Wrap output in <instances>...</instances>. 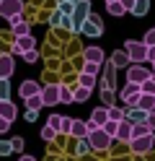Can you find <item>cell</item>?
<instances>
[{
	"label": "cell",
	"mask_w": 155,
	"mask_h": 161,
	"mask_svg": "<svg viewBox=\"0 0 155 161\" xmlns=\"http://www.w3.org/2000/svg\"><path fill=\"white\" fill-rule=\"evenodd\" d=\"M106 11H109L111 16H124V13H127V8H124L119 0H111V3H106Z\"/></svg>",
	"instance_id": "cell-21"
},
{
	"label": "cell",
	"mask_w": 155,
	"mask_h": 161,
	"mask_svg": "<svg viewBox=\"0 0 155 161\" xmlns=\"http://www.w3.org/2000/svg\"><path fill=\"white\" fill-rule=\"evenodd\" d=\"M124 112L127 109H121V107H116V104H111V107H106V114H109V119H124Z\"/></svg>",
	"instance_id": "cell-22"
},
{
	"label": "cell",
	"mask_w": 155,
	"mask_h": 161,
	"mask_svg": "<svg viewBox=\"0 0 155 161\" xmlns=\"http://www.w3.org/2000/svg\"><path fill=\"white\" fill-rule=\"evenodd\" d=\"M80 86H85V88H93L96 86V75H88V73H80V80H78Z\"/></svg>",
	"instance_id": "cell-29"
},
{
	"label": "cell",
	"mask_w": 155,
	"mask_h": 161,
	"mask_svg": "<svg viewBox=\"0 0 155 161\" xmlns=\"http://www.w3.org/2000/svg\"><path fill=\"white\" fill-rule=\"evenodd\" d=\"M59 18H62V13L54 11V13H52V18H49V24H52V26H59Z\"/></svg>",
	"instance_id": "cell-42"
},
{
	"label": "cell",
	"mask_w": 155,
	"mask_h": 161,
	"mask_svg": "<svg viewBox=\"0 0 155 161\" xmlns=\"http://www.w3.org/2000/svg\"><path fill=\"white\" fill-rule=\"evenodd\" d=\"M54 138H57V130H52L49 125H44V127H41V140H47V143H52Z\"/></svg>",
	"instance_id": "cell-28"
},
{
	"label": "cell",
	"mask_w": 155,
	"mask_h": 161,
	"mask_svg": "<svg viewBox=\"0 0 155 161\" xmlns=\"http://www.w3.org/2000/svg\"><path fill=\"white\" fill-rule=\"evenodd\" d=\"M75 151H78V153H80V156H85V153H90V151H93V148H90V143H88V138H85V135H83V138H78V146H75Z\"/></svg>",
	"instance_id": "cell-25"
},
{
	"label": "cell",
	"mask_w": 155,
	"mask_h": 161,
	"mask_svg": "<svg viewBox=\"0 0 155 161\" xmlns=\"http://www.w3.org/2000/svg\"><path fill=\"white\" fill-rule=\"evenodd\" d=\"M21 57H23L26 63H36V60H39V52H36V47H34V49H26V52H21Z\"/></svg>",
	"instance_id": "cell-32"
},
{
	"label": "cell",
	"mask_w": 155,
	"mask_h": 161,
	"mask_svg": "<svg viewBox=\"0 0 155 161\" xmlns=\"http://www.w3.org/2000/svg\"><path fill=\"white\" fill-rule=\"evenodd\" d=\"M88 96H90V88L78 86L75 91H72V104H83V102H88Z\"/></svg>",
	"instance_id": "cell-18"
},
{
	"label": "cell",
	"mask_w": 155,
	"mask_h": 161,
	"mask_svg": "<svg viewBox=\"0 0 155 161\" xmlns=\"http://www.w3.org/2000/svg\"><path fill=\"white\" fill-rule=\"evenodd\" d=\"M145 49H147L145 42H134V39L124 42V52H127L129 63H145Z\"/></svg>",
	"instance_id": "cell-6"
},
{
	"label": "cell",
	"mask_w": 155,
	"mask_h": 161,
	"mask_svg": "<svg viewBox=\"0 0 155 161\" xmlns=\"http://www.w3.org/2000/svg\"><path fill=\"white\" fill-rule=\"evenodd\" d=\"M147 47H155V29H150V31H145V39H142Z\"/></svg>",
	"instance_id": "cell-39"
},
{
	"label": "cell",
	"mask_w": 155,
	"mask_h": 161,
	"mask_svg": "<svg viewBox=\"0 0 155 161\" xmlns=\"http://www.w3.org/2000/svg\"><path fill=\"white\" fill-rule=\"evenodd\" d=\"M101 70V63H90V60H83V73H88V75H96Z\"/></svg>",
	"instance_id": "cell-26"
},
{
	"label": "cell",
	"mask_w": 155,
	"mask_h": 161,
	"mask_svg": "<svg viewBox=\"0 0 155 161\" xmlns=\"http://www.w3.org/2000/svg\"><path fill=\"white\" fill-rule=\"evenodd\" d=\"M109 63H111L114 68H124V65H129V57H127V52H124V49H116V52L111 55Z\"/></svg>",
	"instance_id": "cell-17"
},
{
	"label": "cell",
	"mask_w": 155,
	"mask_h": 161,
	"mask_svg": "<svg viewBox=\"0 0 155 161\" xmlns=\"http://www.w3.org/2000/svg\"><path fill=\"white\" fill-rule=\"evenodd\" d=\"M88 13H90V0H75L72 3V11H70V18L75 24H83L88 18Z\"/></svg>",
	"instance_id": "cell-7"
},
{
	"label": "cell",
	"mask_w": 155,
	"mask_h": 161,
	"mask_svg": "<svg viewBox=\"0 0 155 161\" xmlns=\"http://www.w3.org/2000/svg\"><path fill=\"white\" fill-rule=\"evenodd\" d=\"M127 143H129V148L134 151V153L145 156V153H150V151H152V143H155V133H145V135H137V138H129Z\"/></svg>",
	"instance_id": "cell-2"
},
{
	"label": "cell",
	"mask_w": 155,
	"mask_h": 161,
	"mask_svg": "<svg viewBox=\"0 0 155 161\" xmlns=\"http://www.w3.org/2000/svg\"><path fill=\"white\" fill-rule=\"evenodd\" d=\"M16 70V60L13 55H0V78H10Z\"/></svg>",
	"instance_id": "cell-10"
},
{
	"label": "cell",
	"mask_w": 155,
	"mask_h": 161,
	"mask_svg": "<svg viewBox=\"0 0 155 161\" xmlns=\"http://www.w3.org/2000/svg\"><path fill=\"white\" fill-rule=\"evenodd\" d=\"M39 80H23V83H21V88H18V94H21V99H26V96H31V94H39Z\"/></svg>",
	"instance_id": "cell-14"
},
{
	"label": "cell",
	"mask_w": 155,
	"mask_h": 161,
	"mask_svg": "<svg viewBox=\"0 0 155 161\" xmlns=\"http://www.w3.org/2000/svg\"><path fill=\"white\" fill-rule=\"evenodd\" d=\"M83 60H90V63H103V49L101 47H96V44H90V47H85L83 49Z\"/></svg>",
	"instance_id": "cell-12"
},
{
	"label": "cell",
	"mask_w": 155,
	"mask_h": 161,
	"mask_svg": "<svg viewBox=\"0 0 155 161\" xmlns=\"http://www.w3.org/2000/svg\"><path fill=\"white\" fill-rule=\"evenodd\" d=\"M8 130H10V122H8L5 117H0V135H3V133H8Z\"/></svg>",
	"instance_id": "cell-41"
},
{
	"label": "cell",
	"mask_w": 155,
	"mask_h": 161,
	"mask_svg": "<svg viewBox=\"0 0 155 161\" xmlns=\"http://www.w3.org/2000/svg\"><path fill=\"white\" fill-rule=\"evenodd\" d=\"M13 148H10V140H0V156H10Z\"/></svg>",
	"instance_id": "cell-38"
},
{
	"label": "cell",
	"mask_w": 155,
	"mask_h": 161,
	"mask_svg": "<svg viewBox=\"0 0 155 161\" xmlns=\"http://www.w3.org/2000/svg\"><path fill=\"white\" fill-rule=\"evenodd\" d=\"M0 99H10V83H8V78H0Z\"/></svg>",
	"instance_id": "cell-31"
},
{
	"label": "cell",
	"mask_w": 155,
	"mask_h": 161,
	"mask_svg": "<svg viewBox=\"0 0 155 161\" xmlns=\"http://www.w3.org/2000/svg\"><path fill=\"white\" fill-rule=\"evenodd\" d=\"M18 161H36V158H34V156H21Z\"/></svg>",
	"instance_id": "cell-45"
},
{
	"label": "cell",
	"mask_w": 155,
	"mask_h": 161,
	"mask_svg": "<svg viewBox=\"0 0 155 161\" xmlns=\"http://www.w3.org/2000/svg\"><path fill=\"white\" fill-rule=\"evenodd\" d=\"M23 13V0H0V18H10Z\"/></svg>",
	"instance_id": "cell-8"
},
{
	"label": "cell",
	"mask_w": 155,
	"mask_h": 161,
	"mask_svg": "<svg viewBox=\"0 0 155 161\" xmlns=\"http://www.w3.org/2000/svg\"><path fill=\"white\" fill-rule=\"evenodd\" d=\"M147 11H150V0H134L132 3V8H129V13H134V16H147Z\"/></svg>",
	"instance_id": "cell-16"
},
{
	"label": "cell",
	"mask_w": 155,
	"mask_h": 161,
	"mask_svg": "<svg viewBox=\"0 0 155 161\" xmlns=\"http://www.w3.org/2000/svg\"><path fill=\"white\" fill-rule=\"evenodd\" d=\"M80 34L83 36H90V39H96L103 34V24H101V18L96 13H88V18L80 24Z\"/></svg>",
	"instance_id": "cell-3"
},
{
	"label": "cell",
	"mask_w": 155,
	"mask_h": 161,
	"mask_svg": "<svg viewBox=\"0 0 155 161\" xmlns=\"http://www.w3.org/2000/svg\"><path fill=\"white\" fill-rule=\"evenodd\" d=\"M23 143H26V140L23 138H13V140H10V148H13V153H18V151H23Z\"/></svg>",
	"instance_id": "cell-37"
},
{
	"label": "cell",
	"mask_w": 155,
	"mask_h": 161,
	"mask_svg": "<svg viewBox=\"0 0 155 161\" xmlns=\"http://www.w3.org/2000/svg\"><path fill=\"white\" fill-rule=\"evenodd\" d=\"M106 119H109V114H106V107H96V109L90 112V122H96L98 127H101L103 122H106Z\"/></svg>",
	"instance_id": "cell-19"
},
{
	"label": "cell",
	"mask_w": 155,
	"mask_h": 161,
	"mask_svg": "<svg viewBox=\"0 0 155 161\" xmlns=\"http://www.w3.org/2000/svg\"><path fill=\"white\" fill-rule=\"evenodd\" d=\"M152 78H155V73H152Z\"/></svg>",
	"instance_id": "cell-49"
},
{
	"label": "cell",
	"mask_w": 155,
	"mask_h": 161,
	"mask_svg": "<svg viewBox=\"0 0 155 161\" xmlns=\"http://www.w3.org/2000/svg\"><path fill=\"white\" fill-rule=\"evenodd\" d=\"M106 3H111V0H106Z\"/></svg>",
	"instance_id": "cell-48"
},
{
	"label": "cell",
	"mask_w": 155,
	"mask_h": 161,
	"mask_svg": "<svg viewBox=\"0 0 155 161\" xmlns=\"http://www.w3.org/2000/svg\"><path fill=\"white\" fill-rule=\"evenodd\" d=\"M150 65H152V68H150V70H152V73H155V60H152V63H150Z\"/></svg>",
	"instance_id": "cell-46"
},
{
	"label": "cell",
	"mask_w": 155,
	"mask_h": 161,
	"mask_svg": "<svg viewBox=\"0 0 155 161\" xmlns=\"http://www.w3.org/2000/svg\"><path fill=\"white\" fill-rule=\"evenodd\" d=\"M129 138H132V122H129V119H119V125H116V135H114V140H121V143H127Z\"/></svg>",
	"instance_id": "cell-11"
},
{
	"label": "cell",
	"mask_w": 155,
	"mask_h": 161,
	"mask_svg": "<svg viewBox=\"0 0 155 161\" xmlns=\"http://www.w3.org/2000/svg\"><path fill=\"white\" fill-rule=\"evenodd\" d=\"M111 99H114V91H109V88H101V102H103V107H111V104H114Z\"/></svg>",
	"instance_id": "cell-33"
},
{
	"label": "cell",
	"mask_w": 155,
	"mask_h": 161,
	"mask_svg": "<svg viewBox=\"0 0 155 161\" xmlns=\"http://www.w3.org/2000/svg\"><path fill=\"white\" fill-rule=\"evenodd\" d=\"M70 3H75V0H70Z\"/></svg>",
	"instance_id": "cell-47"
},
{
	"label": "cell",
	"mask_w": 155,
	"mask_h": 161,
	"mask_svg": "<svg viewBox=\"0 0 155 161\" xmlns=\"http://www.w3.org/2000/svg\"><path fill=\"white\" fill-rule=\"evenodd\" d=\"M85 138H88V143H90L93 151H106L114 143V138L109 133H103V127H93L90 133H85Z\"/></svg>",
	"instance_id": "cell-1"
},
{
	"label": "cell",
	"mask_w": 155,
	"mask_h": 161,
	"mask_svg": "<svg viewBox=\"0 0 155 161\" xmlns=\"http://www.w3.org/2000/svg\"><path fill=\"white\" fill-rule=\"evenodd\" d=\"M129 94H140V83H132V80H127V83H124V88H121V94H119V99L129 96Z\"/></svg>",
	"instance_id": "cell-23"
},
{
	"label": "cell",
	"mask_w": 155,
	"mask_h": 161,
	"mask_svg": "<svg viewBox=\"0 0 155 161\" xmlns=\"http://www.w3.org/2000/svg\"><path fill=\"white\" fill-rule=\"evenodd\" d=\"M145 125H147V130H152V133H155V109H152V112H147V119H145Z\"/></svg>",
	"instance_id": "cell-40"
},
{
	"label": "cell",
	"mask_w": 155,
	"mask_h": 161,
	"mask_svg": "<svg viewBox=\"0 0 155 161\" xmlns=\"http://www.w3.org/2000/svg\"><path fill=\"white\" fill-rule=\"evenodd\" d=\"M59 102L62 104H72V88H67L65 83H59Z\"/></svg>",
	"instance_id": "cell-24"
},
{
	"label": "cell",
	"mask_w": 155,
	"mask_h": 161,
	"mask_svg": "<svg viewBox=\"0 0 155 161\" xmlns=\"http://www.w3.org/2000/svg\"><path fill=\"white\" fill-rule=\"evenodd\" d=\"M23 102H26V107H28V109H41V96H39V94H31V96H26Z\"/></svg>",
	"instance_id": "cell-27"
},
{
	"label": "cell",
	"mask_w": 155,
	"mask_h": 161,
	"mask_svg": "<svg viewBox=\"0 0 155 161\" xmlns=\"http://www.w3.org/2000/svg\"><path fill=\"white\" fill-rule=\"evenodd\" d=\"M8 21H10V29H13V34H16V36H21V34H28V31H31V24H28V21H26V18L21 16V13L10 16Z\"/></svg>",
	"instance_id": "cell-9"
},
{
	"label": "cell",
	"mask_w": 155,
	"mask_h": 161,
	"mask_svg": "<svg viewBox=\"0 0 155 161\" xmlns=\"http://www.w3.org/2000/svg\"><path fill=\"white\" fill-rule=\"evenodd\" d=\"M137 107H140V109H145V112H152V109H155V94H145V91H140Z\"/></svg>",
	"instance_id": "cell-15"
},
{
	"label": "cell",
	"mask_w": 155,
	"mask_h": 161,
	"mask_svg": "<svg viewBox=\"0 0 155 161\" xmlns=\"http://www.w3.org/2000/svg\"><path fill=\"white\" fill-rule=\"evenodd\" d=\"M137 99H140V94H129V96H124V99H121V102H124V109L137 107Z\"/></svg>",
	"instance_id": "cell-35"
},
{
	"label": "cell",
	"mask_w": 155,
	"mask_h": 161,
	"mask_svg": "<svg viewBox=\"0 0 155 161\" xmlns=\"http://www.w3.org/2000/svg\"><path fill=\"white\" fill-rule=\"evenodd\" d=\"M119 3H121L124 8H127V13H129V8H132V3H134V0H119Z\"/></svg>",
	"instance_id": "cell-44"
},
{
	"label": "cell",
	"mask_w": 155,
	"mask_h": 161,
	"mask_svg": "<svg viewBox=\"0 0 155 161\" xmlns=\"http://www.w3.org/2000/svg\"><path fill=\"white\" fill-rule=\"evenodd\" d=\"M16 114H18V112H16V104L8 102V99H0V117H5L8 122H13Z\"/></svg>",
	"instance_id": "cell-13"
},
{
	"label": "cell",
	"mask_w": 155,
	"mask_h": 161,
	"mask_svg": "<svg viewBox=\"0 0 155 161\" xmlns=\"http://www.w3.org/2000/svg\"><path fill=\"white\" fill-rule=\"evenodd\" d=\"M70 122H72V117H62L59 119V135H67L70 133Z\"/></svg>",
	"instance_id": "cell-36"
},
{
	"label": "cell",
	"mask_w": 155,
	"mask_h": 161,
	"mask_svg": "<svg viewBox=\"0 0 155 161\" xmlns=\"http://www.w3.org/2000/svg\"><path fill=\"white\" fill-rule=\"evenodd\" d=\"M67 135H72V138H83V135H85V122H83V119H72Z\"/></svg>",
	"instance_id": "cell-20"
},
{
	"label": "cell",
	"mask_w": 155,
	"mask_h": 161,
	"mask_svg": "<svg viewBox=\"0 0 155 161\" xmlns=\"http://www.w3.org/2000/svg\"><path fill=\"white\" fill-rule=\"evenodd\" d=\"M59 119H62V114H49V119H47V125L52 130H57V135H59Z\"/></svg>",
	"instance_id": "cell-34"
},
{
	"label": "cell",
	"mask_w": 155,
	"mask_h": 161,
	"mask_svg": "<svg viewBox=\"0 0 155 161\" xmlns=\"http://www.w3.org/2000/svg\"><path fill=\"white\" fill-rule=\"evenodd\" d=\"M150 75H152V70L145 63H129L127 65V80H132V83H142V80H147Z\"/></svg>",
	"instance_id": "cell-4"
},
{
	"label": "cell",
	"mask_w": 155,
	"mask_h": 161,
	"mask_svg": "<svg viewBox=\"0 0 155 161\" xmlns=\"http://www.w3.org/2000/svg\"><path fill=\"white\" fill-rule=\"evenodd\" d=\"M26 119H28V122H34V119H36V109H28V112H26Z\"/></svg>",
	"instance_id": "cell-43"
},
{
	"label": "cell",
	"mask_w": 155,
	"mask_h": 161,
	"mask_svg": "<svg viewBox=\"0 0 155 161\" xmlns=\"http://www.w3.org/2000/svg\"><path fill=\"white\" fill-rule=\"evenodd\" d=\"M39 96H41V107H54L59 104V83H47L39 88Z\"/></svg>",
	"instance_id": "cell-5"
},
{
	"label": "cell",
	"mask_w": 155,
	"mask_h": 161,
	"mask_svg": "<svg viewBox=\"0 0 155 161\" xmlns=\"http://www.w3.org/2000/svg\"><path fill=\"white\" fill-rule=\"evenodd\" d=\"M140 91H145V94H155V78L150 75L147 80H142L140 83Z\"/></svg>",
	"instance_id": "cell-30"
}]
</instances>
